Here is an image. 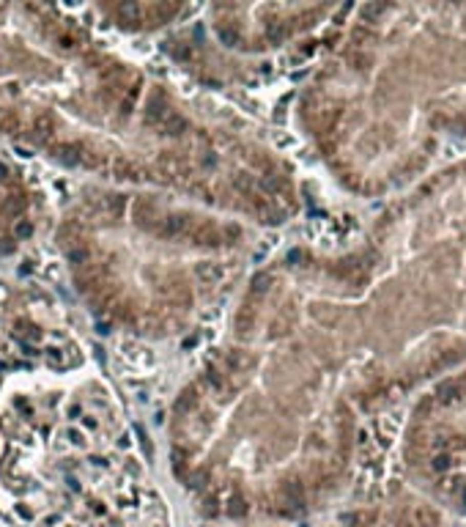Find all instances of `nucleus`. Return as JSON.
Segmentation results:
<instances>
[{
    "mask_svg": "<svg viewBox=\"0 0 466 527\" xmlns=\"http://www.w3.org/2000/svg\"><path fill=\"white\" fill-rule=\"evenodd\" d=\"M30 231H33L30 222H17V236H30Z\"/></svg>",
    "mask_w": 466,
    "mask_h": 527,
    "instance_id": "f3484780",
    "label": "nucleus"
},
{
    "mask_svg": "<svg viewBox=\"0 0 466 527\" xmlns=\"http://www.w3.org/2000/svg\"><path fill=\"white\" fill-rule=\"evenodd\" d=\"M132 217H135V222H140V225H146L148 220H154V206L146 203V201H137L135 206H132Z\"/></svg>",
    "mask_w": 466,
    "mask_h": 527,
    "instance_id": "39448f33",
    "label": "nucleus"
},
{
    "mask_svg": "<svg viewBox=\"0 0 466 527\" xmlns=\"http://www.w3.org/2000/svg\"><path fill=\"white\" fill-rule=\"evenodd\" d=\"M60 159H63V162H72V165H74V162H77V148H74V146H63V148H60Z\"/></svg>",
    "mask_w": 466,
    "mask_h": 527,
    "instance_id": "2eb2a0df",
    "label": "nucleus"
},
{
    "mask_svg": "<svg viewBox=\"0 0 466 527\" xmlns=\"http://www.w3.org/2000/svg\"><path fill=\"white\" fill-rule=\"evenodd\" d=\"M6 173H9V171H6V165H0V179H6Z\"/></svg>",
    "mask_w": 466,
    "mask_h": 527,
    "instance_id": "6ab92c4d",
    "label": "nucleus"
},
{
    "mask_svg": "<svg viewBox=\"0 0 466 527\" xmlns=\"http://www.w3.org/2000/svg\"><path fill=\"white\" fill-rule=\"evenodd\" d=\"M118 14H121V17L126 20V22H135L137 20V14H140V9H137V3H121L115 9Z\"/></svg>",
    "mask_w": 466,
    "mask_h": 527,
    "instance_id": "6e6552de",
    "label": "nucleus"
},
{
    "mask_svg": "<svg viewBox=\"0 0 466 527\" xmlns=\"http://www.w3.org/2000/svg\"><path fill=\"white\" fill-rule=\"evenodd\" d=\"M189 481H192L189 486H203V481H206V475H203V473H200V475H192Z\"/></svg>",
    "mask_w": 466,
    "mask_h": 527,
    "instance_id": "a211bd4d",
    "label": "nucleus"
},
{
    "mask_svg": "<svg viewBox=\"0 0 466 527\" xmlns=\"http://www.w3.org/2000/svg\"><path fill=\"white\" fill-rule=\"evenodd\" d=\"M266 289H269V277H266V275H258L255 280H252V294H264Z\"/></svg>",
    "mask_w": 466,
    "mask_h": 527,
    "instance_id": "4468645a",
    "label": "nucleus"
},
{
    "mask_svg": "<svg viewBox=\"0 0 466 527\" xmlns=\"http://www.w3.org/2000/svg\"><path fill=\"white\" fill-rule=\"evenodd\" d=\"M217 36H219V42L228 44V47L239 44V33H236V30H231V28H219V30H217Z\"/></svg>",
    "mask_w": 466,
    "mask_h": 527,
    "instance_id": "9b49d317",
    "label": "nucleus"
},
{
    "mask_svg": "<svg viewBox=\"0 0 466 527\" xmlns=\"http://www.w3.org/2000/svg\"><path fill=\"white\" fill-rule=\"evenodd\" d=\"M197 277H200L203 283H217L219 277H222V267H219V264H200V267H197Z\"/></svg>",
    "mask_w": 466,
    "mask_h": 527,
    "instance_id": "f03ea898",
    "label": "nucleus"
},
{
    "mask_svg": "<svg viewBox=\"0 0 466 527\" xmlns=\"http://www.w3.org/2000/svg\"><path fill=\"white\" fill-rule=\"evenodd\" d=\"M458 393V385H453V382H447V385H441L439 387V396H441V401H453Z\"/></svg>",
    "mask_w": 466,
    "mask_h": 527,
    "instance_id": "f8f14e48",
    "label": "nucleus"
},
{
    "mask_svg": "<svg viewBox=\"0 0 466 527\" xmlns=\"http://www.w3.org/2000/svg\"><path fill=\"white\" fill-rule=\"evenodd\" d=\"M384 9H387V6H381V3L365 6V9H362V20H373V17H378V14H381Z\"/></svg>",
    "mask_w": 466,
    "mask_h": 527,
    "instance_id": "ddd939ff",
    "label": "nucleus"
},
{
    "mask_svg": "<svg viewBox=\"0 0 466 527\" xmlns=\"http://www.w3.org/2000/svg\"><path fill=\"white\" fill-rule=\"evenodd\" d=\"M447 467H450L447 456H436V459H433V469H439V473H441V469H447Z\"/></svg>",
    "mask_w": 466,
    "mask_h": 527,
    "instance_id": "dca6fc26",
    "label": "nucleus"
},
{
    "mask_svg": "<svg viewBox=\"0 0 466 527\" xmlns=\"http://www.w3.org/2000/svg\"><path fill=\"white\" fill-rule=\"evenodd\" d=\"M184 126H187L184 118L176 116V113H170V116H168V121L162 124V129L168 132V135H181V129H184Z\"/></svg>",
    "mask_w": 466,
    "mask_h": 527,
    "instance_id": "423d86ee",
    "label": "nucleus"
},
{
    "mask_svg": "<svg viewBox=\"0 0 466 527\" xmlns=\"http://www.w3.org/2000/svg\"><path fill=\"white\" fill-rule=\"evenodd\" d=\"M184 231H187V217L170 214V217H165V220H162L159 234H162V236H178V234H184Z\"/></svg>",
    "mask_w": 466,
    "mask_h": 527,
    "instance_id": "f257e3e1",
    "label": "nucleus"
},
{
    "mask_svg": "<svg viewBox=\"0 0 466 527\" xmlns=\"http://www.w3.org/2000/svg\"><path fill=\"white\" fill-rule=\"evenodd\" d=\"M197 404V396H195V387H187L184 393L178 396V401H176V412L178 415H187V412H192V406Z\"/></svg>",
    "mask_w": 466,
    "mask_h": 527,
    "instance_id": "20e7f679",
    "label": "nucleus"
},
{
    "mask_svg": "<svg viewBox=\"0 0 466 527\" xmlns=\"http://www.w3.org/2000/svg\"><path fill=\"white\" fill-rule=\"evenodd\" d=\"M66 258H69V264H85V261L91 258V253L85 250V247H69Z\"/></svg>",
    "mask_w": 466,
    "mask_h": 527,
    "instance_id": "0eeeda50",
    "label": "nucleus"
},
{
    "mask_svg": "<svg viewBox=\"0 0 466 527\" xmlns=\"http://www.w3.org/2000/svg\"><path fill=\"white\" fill-rule=\"evenodd\" d=\"M115 171H118V176H121V179H137V167L129 165L126 159H118V162H115Z\"/></svg>",
    "mask_w": 466,
    "mask_h": 527,
    "instance_id": "1a4fd4ad",
    "label": "nucleus"
},
{
    "mask_svg": "<svg viewBox=\"0 0 466 527\" xmlns=\"http://www.w3.org/2000/svg\"><path fill=\"white\" fill-rule=\"evenodd\" d=\"M247 514V502H244L241 497H233L231 500V505H228V516H233V519H239Z\"/></svg>",
    "mask_w": 466,
    "mask_h": 527,
    "instance_id": "9d476101",
    "label": "nucleus"
},
{
    "mask_svg": "<svg viewBox=\"0 0 466 527\" xmlns=\"http://www.w3.org/2000/svg\"><path fill=\"white\" fill-rule=\"evenodd\" d=\"M168 116H170V110L165 107V105H156V102H151V105H148V113H146V124H165L168 121Z\"/></svg>",
    "mask_w": 466,
    "mask_h": 527,
    "instance_id": "7ed1b4c3",
    "label": "nucleus"
}]
</instances>
